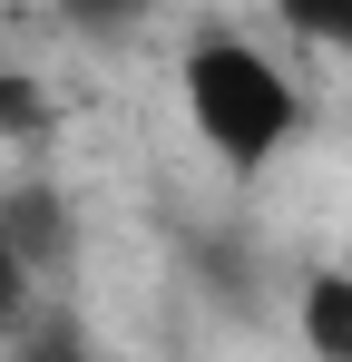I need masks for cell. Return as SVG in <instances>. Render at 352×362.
<instances>
[{
    "label": "cell",
    "instance_id": "cell-3",
    "mask_svg": "<svg viewBox=\"0 0 352 362\" xmlns=\"http://www.w3.org/2000/svg\"><path fill=\"white\" fill-rule=\"evenodd\" d=\"M293 333H303L313 362H352V264L303 274V294H293Z\"/></svg>",
    "mask_w": 352,
    "mask_h": 362
},
{
    "label": "cell",
    "instance_id": "cell-5",
    "mask_svg": "<svg viewBox=\"0 0 352 362\" xmlns=\"http://www.w3.org/2000/svg\"><path fill=\"white\" fill-rule=\"evenodd\" d=\"M40 127H49V98H40V78L0 69V137H10V147H30Z\"/></svg>",
    "mask_w": 352,
    "mask_h": 362
},
{
    "label": "cell",
    "instance_id": "cell-4",
    "mask_svg": "<svg viewBox=\"0 0 352 362\" xmlns=\"http://www.w3.org/2000/svg\"><path fill=\"white\" fill-rule=\"evenodd\" d=\"M0 362H98V343H88V323H78L69 303H40V313H30V333H10V343H0Z\"/></svg>",
    "mask_w": 352,
    "mask_h": 362
},
{
    "label": "cell",
    "instance_id": "cell-1",
    "mask_svg": "<svg viewBox=\"0 0 352 362\" xmlns=\"http://www.w3.org/2000/svg\"><path fill=\"white\" fill-rule=\"evenodd\" d=\"M176 98H186V127L225 157V167H264L284 157V137L303 127V88L293 69L264 49V40H235V30H206L186 69H176Z\"/></svg>",
    "mask_w": 352,
    "mask_h": 362
},
{
    "label": "cell",
    "instance_id": "cell-6",
    "mask_svg": "<svg viewBox=\"0 0 352 362\" xmlns=\"http://www.w3.org/2000/svg\"><path fill=\"white\" fill-rule=\"evenodd\" d=\"M30 313H40V274L0 245V343H10V333H30Z\"/></svg>",
    "mask_w": 352,
    "mask_h": 362
},
{
    "label": "cell",
    "instance_id": "cell-8",
    "mask_svg": "<svg viewBox=\"0 0 352 362\" xmlns=\"http://www.w3.org/2000/svg\"><path fill=\"white\" fill-rule=\"evenodd\" d=\"M343 264H352V255H343Z\"/></svg>",
    "mask_w": 352,
    "mask_h": 362
},
{
    "label": "cell",
    "instance_id": "cell-7",
    "mask_svg": "<svg viewBox=\"0 0 352 362\" xmlns=\"http://www.w3.org/2000/svg\"><path fill=\"white\" fill-rule=\"evenodd\" d=\"M284 30L293 40H323V49H352V0H293Z\"/></svg>",
    "mask_w": 352,
    "mask_h": 362
},
{
    "label": "cell",
    "instance_id": "cell-2",
    "mask_svg": "<svg viewBox=\"0 0 352 362\" xmlns=\"http://www.w3.org/2000/svg\"><path fill=\"white\" fill-rule=\"evenodd\" d=\"M0 245L49 284V274H69V255H78V226H69V196H59L49 177H10L0 186Z\"/></svg>",
    "mask_w": 352,
    "mask_h": 362
}]
</instances>
